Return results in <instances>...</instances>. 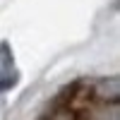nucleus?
<instances>
[{"label":"nucleus","instance_id":"nucleus-1","mask_svg":"<svg viewBox=\"0 0 120 120\" xmlns=\"http://www.w3.org/2000/svg\"><path fill=\"white\" fill-rule=\"evenodd\" d=\"M86 120H120V106L118 101H101L89 108Z\"/></svg>","mask_w":120,"mask_h":120},{"label":"nucleus","instance_id":"nucleus-2","mask_svg":"<svg viewBox=\"0 0 120 120\" xmlns=\"http://www.w3.org/2000/svg\"><path fill=\"white\" fill-rule=\"evenodd\" d=\"M51 120H75V113L70 111V108H58L51 115Z\"/></svg>","mask_w":120,"mask_h":120}]
</instances>
